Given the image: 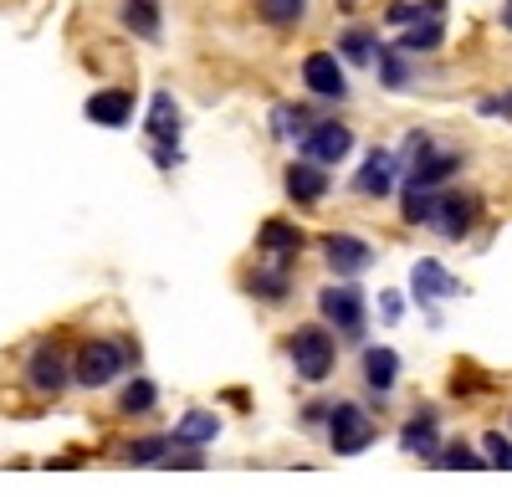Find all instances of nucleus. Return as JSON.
Instances as JSON below:
<instances>
[{"label": "nucleus", "instance_id": "nucleus-1", "mask_svg": "<svg viewBox=\"0 0 512 497\" xmlns=\"http://www.w3.org/2000/svg\"><path fill=\"white\" fill-rule=\"evenodd\" d=\"M287 354H292V369H297L308 385H323V380L333 375V364H338V344H333L328 328H318V323L297 328V334L287 339Z\"/></svg>", "mask_w": 512, "mask_h": 497}, {"label": "nucleus", "instance_id": "nucleus-2", "mask_svg": "<svg viewBox=\"0 0 512 497\" xmlns=\"http://www.w3.org/2000/svg\"><path fill=\"white\" fill-rule=\"evenodd\" d=\"M123 364H128V344L118 339H88L77 349V364H72V380L82 390H103L123 375Z\"/></svg>", "mask_w": 512, "mask_h": 497}, {"label": "nucleus", "instance_id": "nucleus-3", "mask_svg": "<svg viewBox=\"0 0 512 497\" xmlns=\"http://www.w3.org/2000/svg\"><path fill=\"white\" fill-rule=\"evenodd\" d=\"M374 421H369V410L364 405H354V400H338L333 410H328V446L338 451V457H354V451H364V446H374Z\"/></svg>", "mask_w": 512, "mask_h": 497}, {"label": "nucleus", "instance_id": "nucleus-4", "mask_svg": "<svg viewBox=\"0 0 512 497\" xmlns=\"http://www.w3.org/2000/svg\"><path fill=\"white\" fill-rule=\"evenodd\" d=\"M297 154L328 170V164H338V159L354 154V129H349V123H338V118H318L313 129L297 139Z\"/></svg>", "mask_w": 512, "mask_h": 497}, {"label": "nucleus", "instance_id": "nucleus-5", "mask_svg": "<svg viewBox=\"0 0 512 497\" xmlns=\"http://www.w3.org/2000/svg\"><path fill=\"white\" fill-rule=\"evenodd\" d=\"M149 139H154V164L159 170H169V164H180V103L169 93H154L149 103Z\"/></svg>", "mask_w": 512, "mask_h": 497}, {"label": "nucleus", "instance_id": "nucleus-6", "mask_svg": "<svg viewBox=\"0 0 512 497\" xmlns=\"http://www.w3.org/2000/svg\"><path fill=\"white\" fill-rule=\"evenodd\" d=\"M318 313L328 318V328H338L344 339H359L364 334V298L354 282H333L318 293Z\"/></svg>", "mask_w": 512, "mask_h": 497}, {"label": "nucleus", "instance_id": "nucleus-7", "mask_svg": "<svg viewBox=\"0 0 512 497\" xmlns=\"http://www.w3.org/2000/svg\"><path fill=\"white\" fill-rule=\"evenodd\" d=\"M477 216H482V200H477L472 190H441L431 226H436V231H441L446 241H461V236H472Z\"/></svg>", "mask_w": 512, "mask_h": 497}, {"label": "nucleus", "instance_id": "nucleus-8", "mask_svg": "<svg viewBox=\"0 0 512 497\" xmlns=\"http://www.w3.org/2000/svg\"><path fill=\"white\" fill-rule=\"evenodd\" d=\"M323 257H328V267L338 277H359V272L374 267V246L364 236H354V231H328L323 236Z\"/></svg>", "mask_w": 512, "mask_h": 497}, {"label": "nucleus", "instance_id": "nucleus-9", "mask_svg": "<svg viewBox=\"0 0 512 497\" xmlns=\"http://www.w3.org/2000/svg\"><path fill=\"white\" fill-rule=\"evenodd\" d=\"M67 380H72L67 354H62L57 344H36V349H31V359H26V385H31L36 395H62V390H67Z\"/></svg>", "mask_w": 512, "mask_h": 497}, {"label": "nucleus", "instance_id": "nucleus-10", "mask_svg": "<svg viewBox=\"0 0 512 497\" xmlns=\"http://www.w3.org/2000/svg\"><path fill=\"white\" fill-rule=\"evenodd\" d=\"M303 82H308V93H318L328 103H344L349 98V77H344L338 52H308L303 57Z\"/></svg>", "mask_w": 512, "mask_h": 497}, {"label": "nucleus", "instance_id": "nucleus-11", "mask_svg": "<svg viewBox=\"0 0 512 497\" xmlns=\"http://www.w3.org/2000/svg\"><path fill=\"white\" fill-rule=\"evenodd\" d=\"M395 180H400V154L374 149V154L359 164V175H354V195H364V200H384V195H395Z\"/></svg>", "mask_w": 512, "mask_h": 497}, {"label": "nucleus", "instance_id": "nucleus-12", "mask_svg": "<svg viewBox=\"0 0 512 497\" xmlns=\"http://www.w3.org/2000/svg\"><path fill=\"white\" fill-rule=\"evenodd\" d=\"M456 170H461V154H456V149H425V154L410 164L405 185H420V190H441V185H446Z\"/></svg>", "mask_w": 512, "mask_h": 497}, {"label": "nucleus", "instance_id": "nucleus-13", "mask_svg": "<svg viewBox=\"0 0 512 497\" xmlns=\"http://www.w3.org/2000/svg\"><path fill=\"white\" fill-rule=\"evenodd\" d=\"M282 185H287V195H292L297 205H318V200L328 195V170H323V164H313V159H292L287 175H282Z\"/></svg>", "mask_w": 512, "mask_h": 497}, {"label": "nucleus", "instance_id": "nucleus-14", "mask_svg": "<svg viewBox=\"0 0 512 497\" xmlns=\"http://www.w3.org/2000/svg\"><path fill=\"white\" fill-rule=\"evenodd\" d=\"M410 293H415L420 303H436V298H456V293H461V282H456L441 262L420 257V262L410 267Z\"/></svg>", "mask_w": 512, "mask_h": 497}, {"label": "nucleus", "instance_id": "nucleus-15", "mask_svg": "<svg viewBox=\"0 0 512 497\" xmlns=\"http://www.w3.org/2000/svg\"><path fill=\"white\" fill-rule=\"evenodd\" d=\"M88 123H103V129H123L128 118H134V93L128 88H103V93H93L88 98Z\"/></svg>", "mask_w": 512, "mask_h": 497}, {"label": "nucleus", "instance_id": "nucleus-16", "mask_svg": "<svg viewBox=\"0 0 512 497\" xmlns=\"http://www.w3.org/2000/svg\"><path fill=\"white\" fill-rule=\"evenodd\" d=\"M400 446L410 457H441V431H436V410H415V416L400 426Z\"/></svg>", "mask_w": 512, "mask_h": 497}, {"label": "nucleus", "instance_id": "nucleus-17", "mask_svg": "<svg viewBox=\"0 0 512 497\" xmlns=\"http://www.w3.org/2000/svg\"><path fill=\"white\" fill-rule=\"evenodd\" d=\"M256 246H262L267 257H277V267H287L297 252H303V231H297L292 221H267L262 231H256Z\"/></svg>", "mask_w": 512, "mask_h": 497}, {"label": "nucleus", "instance_id": "nucleus-18", "mask_svg": "<svg viewBox=\"0 0 512 497\" xmlns=\"http://www.w3.org/2000/svg\"><path fill=\"white\" fill-rule=\"evenodd\" d=\"M169 436H175V446H190V451H200V446H210V441L221 436V416H216V410H185V416H180V426L169 431Z\"/></svg>", "mask_w": 512, "mask_h": 497}, {"label": "nucleus", "instance_id": "nucleus-19", "mask_svg": "<svg viewBox=\"0 0 512 497\" xmlns=\"http://www.w3.org/2000/svg\"><path fill=\"white\" fill-rule=\"evenodd\" d=\"M395 380H400V354H395V349H384V344L364 349V385H369L374 395H390Z\"/></svg>", "mask_w": 512, "mask_h": 497}, {"label": "nucleus", "instance_id": "nucleus-20", "mask_svg": "<svg viewBox=\"0 0 512 497\" xmlns=\"http://www.w3.org/2000/svg\"><path fill=\"white\" fill-rule=\"evenodd\" d=\"M303 16H308V0H256V21H267L277 31L303 26Z\"/></svg>", "mask_w": 512, "mask_h": 497}, {"label": "nucleus", "instance_id": "nucleus-21", "mask_svg": "<svg viewBox=\"0 0 512 497\" xmlns=\"http://www.w3.org/2000/svg\"><path fill=\"white\" fill-rule=\"evenodd\" d=\"M338 57H344V62H359V67H374V57H379V36H374L369 26H349L344 41H338Z\"/></svg>", "mask_w": 512, "mask_h": 497}, {"label": "nucleus", "instance_id": "nucleus-22", "mask_svg": "<svg viewBox=\"0 0 512 497\" xmlns=\"http://www.w3.org/2000/svg\"><path fill=\"white\" fill-rule=\"evenodd\" d=\"M436 200H441V190L405 185V190H400V216H405L410 226H431V216H436Z\"/></svg>", "mask_w": 512, "mask_h": 497}, {"label": "nucleus", "instance_id": "nucleus-23", "mask_svg": "<svg viewBox=\"0 0 512 497\" xmlns=\"http://www.w3.org/2000/svg\"><path fill=\"white\" fill-rule=\"evenodd\" d=\"M313 123H318L313 108H303V103H282V108L272 113V134H277V139H303Z\"/></svg>", "mask_w": 512, "mask_h": 497}, {"label": "nucleus", "instance_id": "nucleus-24", "mask_svg": "<svg viewBox=\"0 0 512 497\" xmlns=\"http://www.w3.org/2000/svg\"><path fill=\"white\" fill-rule=\"evenodd\" d=\"M123 26L134 31V36H144V41H154L159 36V6L154 0H123Z\"/></svg>", "mask_w": 512, "mask_h": 497}, {"label": "nucleus", "instance_id": "nucleus-25", "mask_svg": "<svg viewBox=\"0 0 512 497\" xmlns=\"http://www.w3.org/2000/svg\"><path fill=\"white\" fill-rule=\"evenodd\" d=\"M374 67H379V82L384 88H410V67H405V52L400 47H379V57H374Z\"/></svg>", "mask_w": 512, "mask_h": 497}, {"label": "nucleus", "instance_id": "nucleus-26", "mask_svg": "<svg viewBox=\"0 0 512 497\" xmlns=\"http://www.w3.org/2000/svg\"><path fill=\"white\" fill-rule=\"evenodd\" d=\"M169 451H175V436H144V441H134L123 451L134 467H154V462H169Z\"/></svg>", "mask_w": 512, "mask_h": 497}, {"label": "nucleus", "instance_id": "nucleus-27", "mask_svg": "<svg viewBox=\"0 0 512 497\" xmlns=\"http://www.w3.org/2000/svg\"><path fill=\"white\" fill-rule=\"evenodd\" d=\"M251 293L262 298V303H282L292 293V282H287V267H262L251 277Z\"/></svg>", "mask_w": 512, "mask_h": 497}, {"label": "nucleus", "instance_id": "nucleus-28", "mask_svg": "<svg viewBox=\"0 0 512 497\" xmlns=\"http://www.w3.org/2000/svg\"><path fill=\"white\" fill-rule=\"evenodd\" d=\"M154 400H159L154 380H134V385H123L118 410H123V416H144V410H154Z\"/></svg>", "mask_w": 512, "mask_h": 497}, {"label": "nucleus", "instance_id": "nucleus-29", "mask_svg": "<svg viewBox=\"0 0 512 497\" xmlns=\"http://www.w3.org/2000/svg\"><path fill=\"white\" fill-rule=\"evenodd\" d=\"M436 462H441V467H461V472H477V467H487V457H482V451L461 446V441H456V446H446Z\"/></svg>", "mask_w": 512, "mask_h": 497}, {"label": "nucleus", "instance_id": "nucleus-30", "mask_svg": "<svg viewBox=\"0 0 512 497\" xmlns=\"http://www.w3.org/2000/svg\"><path fill=\"white\" fill-rule=\"evenodd\" d=\"M482 457H487V467H512V441L502 431H487L482 436Z\"/></svg>", "mask_w": 512, "mask_h": 497}, {"label": "nucleus", "instance_id": "nucleus-31", "mask_svg": "<svg viewBox=\"0 0 512 497\" xmlns=\"http://www.w3.org/2000/svg\"><path fill=\"white\" fill-rule=\"evenodd\" d=\"M487 118H512V93H492V98H482L477 103Z\"/></svg>", "mask_w": 512, "mask_h": 497}, {"label": "nucleus", "instance_id": "nucleus-32", "mask_svg": "<svg viewBox=\"0 0 512 497\" xmlns=\"http://www.w3.org/2000/svg\"><path fill=\"white\" fill-rule=\"evenodd\" d=\"M379 313H384V323H400V313H405V308H400V293H384V298H379Z\"/></svg>", "mask_w": 512, "mask_h": 497}, {"label": "nucleus", "instance_id": "nucleus-33", "mask_svg": "<svg viewBox=\"0 0 512 497\" xmlns=\"http://www.w3.org/2000/svg\"><path fill=\"white\" fill-rule=\"evenodd\" d=\"M502 26L512 31V0H502Z\"/></svg>", "mask_w": 512, "mask_h": 497}, {"label": "nucleus", "instance_id": "nucleus-34", "mask_svg": "<svg viewBox=\"0 0 512 497\" xmlns=\"http://www.w3.org/2000/svg\"><path fill=\"white\" fill-rule=\"evenodd\" d=\"M344 6H354V0H344Z\"/></svg>", "mask_w": 512, "mask_h": 497}]
</instances>
